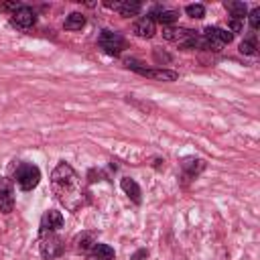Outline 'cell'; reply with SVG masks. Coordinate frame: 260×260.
I'll return each instance as SVG.
<instances>
[{"label": "cell", "mask_w": 260, "mask_h": 260, "mask_svg": "<svg viewBox=\"0 0 260 260\" xmlns=\"http://www.w3.org/2000/svg\"><path fill=\"white\" fill-rule=\"evenodd\" d=\"M51 189H53V195L57 197V201L69 211H79L87 203L85 187H83L79 175L67 162H59L53 169Z\"/></svg>", "instance_id": "6da1fadb"}, {"label": "cell", "mask_w": 260, "mask_h": 260, "mask_svg": "<svg viewBox=\"0 0 260 260\" xmlns=\"http://www.w3.org/2000/svg\"><path fill=\"white\" fill-rule=\"evenodd\" d=\"M228 30H230L232 35H234V32H240V30H242V20H234V18H232L230 24H228Z\"/></svg>", "instance_id": "cb8c5ba5"}, {"label": "cell", "mask_w": 260, "mask_h": 260, "mask_svg": "<svg viewBox=\"0 0 260 260\" xmlns=\"http://www.w3.org/2000/svg\"><path fill=\"white\" fill-rule=\"evenodd\" d=\"M106 6L118 10L120 16H136L140 12V8H142L140 2H130V0H126V2H108Z\"/></svg>", "instance_id": "5bb4252c"}, {"label": "cell", "mask_w": 260, "mask_h": 260, "mask_svg": "<svg viewBox=\"0 0 260 260\" xmlns=\"http://www.w3.org/2000/svg\"><path fill=\"white\" fill-rule=\"evenodd\" d=\"M234 35L221 26H207L203 35L199 37V45L209 49V51H221L225 45H230Z\"/></svg>", "instance_id": "7a4b0ae2"}, {"label": "cell", "mask_w": 260, "mask_h": 260, "mask_svg": "<svg viewBox=\"0 0 260 260\" xmlns=\"http://www.w3.org/2000/svg\"><path fill=\"white\" fill-rule=\"evenodd\" d=\"M240 53L242 55H256V39H244L240 43Z\"/></svg>", "instance_id": "44dd1931"}, {"label": "cell", "mask_w": 260, "mask_h": 260, "mask_svg": "<svg viewBox=\"0 0 260 260\" xmlns=\"http://www.w3.org/2000/svg\"><path fill=\"white\" fill-rule=\"evenodd\" d=\"M93 244H95L93 234L83 232V234H79V236L73 240V250H75V252H81V254H87V252H89V248H91Z\"/></svg>", "instance_id": "2e32d148"}, {"label": "cell", "mask_w": 260, "mask_h": 260, "mask_svg": "<svg viewBox=\"0 0 260 260\" xmlns=\"http://www.w3.org/2000/svg\"><path fill=\"white\" fill-rule=\"evenodd\" d=\"M148 16H154V18H152L154 22L158 20L160 24H171V22H175V20H177V16H179V14H177L175 10H169V8H154V10H152V14H148Z\"/></svg>", "instance_id": "e0dca14e"}, {"label": "cell", "mask_w": 260, "mask_h": 260, "mask_svg": "<svg viewBox=\"0 0 260 260\" xmlns=\"http://www.w3.org/2000/svg\"><path fill=\"white\" fill-rule=\"evenodd\" d=\"M120 187H122V191L138 205L140 201H142V191H140V187H138V183L134 181V179H130V177H124L122 181H120Z\"/></svg>", "instance_id": "9a60e30c"}, {"label": "cell", "mask_w": 260, "mask_h": 260, "mask_svg": "<svg viewBox=\"0 0 260 260\" xmlns=\"http://www.w3.org/2000/svg\"><path fill=\"white\" fill-rule=\"evenodd\" d=\"M10 20H12V24L18 26V28H30V26L37 22V14H35L32 8H28V6H20L16 12H12Z\"/></svg>", "instance_id": "9c48e42d"}, {"label": "cell", "mask_w": 260, "mask_h": 260, "mask_svg": "<svg viewBox=\"0 0 260 260\" xmlns=\"http://www.w3.org/2000/svg\"><path fill=\"white\" fill-rule=\"evenodd\" d=\"M98 43H100V47H102L108 55H120L122 49L126 47L124 37H122L120 32H114V30H102Z\"/></svg>", "instance_id": "8992f818"}, {"label": "cell", "mask_w": 260, "mask_h": 260, "mask_svg": "<svg viewBox=\"0 0 260 260\" xmlns=\"http://www.w3.org/2000/svg\"><path fill=\"white\" fill-rule=\"evenodd\" d=\"M41 181V171L39 167L30 165V162H18L14 169V183L22 189V191H30L39 185Z\"/></svg>", "instance_id": "3957f363"}, {"label": "cell", "mask_w": 260, "mask_h": 260, "mask_svg": "<svg viewBox=\"0 0 260 260\" xmlns=\"http://www.w3.org/2000/svg\"><path fill=\"white\" fill-rule=\"evenodd\" d=\"M185 12H187L191 18H203L205 6H203V4H187V6H185Z\"/></svg>", "instance_id": "ffe728a7"}, {"label": "cell", "mask_w": 260, "mask_h": 260, "mask_svg": "<svg viewBox=\"0 0 260 260\" xmlns=\"http://www.w3.org/2000/svg\"><path fill=\"white\" fill-rule=\"evenodd\" d=\"M87 260H116V254H114V248L108 246V244H93L89 248V252L85 254Z\"/></svg>", "instance_id": "4fadbf2b"}, {"label": "cell", "mask_w": 260, "mask_h": 260, "mask_svg": "<svg viewBox=\"0 0 260 260\" xmlns=\"http://www.w3.org/2000/svg\"><path fill=\"white\" fill-rule=\"evenodd\" d=\"M258 26H260V8H254L250 12V28L258 30Z\"/></svg>", "instance_id": "7402d4cb"}, {"label": "cell", "mask_w": 260, "mask_h": 260, "mask_svg": "<svg viewBox=\"0 0 260 260\" xmlns=\"http://www.w3.org/2000/svg\"><path fill=\"white\" fill-rule=\"evenodd\" d=\"M162 35H165L167 41H173V43H177L183 49L199 47V35L195 30H191V28H173V26H167L162 30Z\"/></svg>", "instance_id": "277c9868"}, {"label": "cell", "mask_w": 260, "mask_h": 260, "mask_svg": "<svg viewBox=\"0 0 260 260\" xmlns=\"http://www.w3.org/2000/svg\"><path fill=\"white\" fill-rule=\"evenodd\" d=\"M59 228H63V215L55 209L45 211V215L41 217V234H53Z\"/></svg>", "instance_id": "8fae6325"}, {"label": "cell", "mask_w": 260, "mask_h": 260, "mask_svg": "<svg viewBox=\"0 0 260 260\" xmlns=\"http://www.w3.org/2000/svg\"><path fill=\"white\" fill-rule=\"evenodd\" d=\"M126 65L132 67L134 71H138L140 75H146V77H152V79H158V81H175L177 79V73L175 71H167V69H144L136 61H126Z\"/></svg>", "instance_id": "ba28073f"}, {"label": "cell", "mask_w": 260, "mask_h": 260, "mask_svg": "<svg viewBox=\"0 0 260 260\" xmlns=\"http://www.w3.org/2000/svg\"><path fill=\"white\" fill-rule=\"evenodd\" d=\"M39 250H41V256L45 260H55L63 254L65 250V244L63 240L53 232V234H41V240H39Z\"/></svg>", "instance_id": "5b68a950"}, {"label": "cell", "mask_w": 260, "mask_h": 260, "mask_svg": "<svg viewBox=\"0 0 260 260\" xmlns=\"http://www.w3.org/2000/svg\"><path fill=\"white\" fill-rule=\"evenodd\" d=\"M205 169V160L203 158H193V156H187L181 160V175L185 181H191L195 179L201 171Z\"/></svg>", "instance_id": "30bf717a"}, {"label": "cell", "mask_w": 260, "mask_h": 260, "mask_svg": "<svg viewBox=\"0 0 260 260\" xmlns=\"http://www.w3.org/2000/svg\"><path fill=\"white\" fill-rule=\"evenodd\" d=\"M63 26H65L67 30H81V28L85 26V18H83L81 12H71V14L65 18Z\"/></svg>", "instance_id": "ac0fdd59"}, {"label": "cell", "mask_w": 260, "mask_h": 260, "mask_svg": "<svg viewBox=\"0 0 260 260\" xmlns=\"http://www.w3.org/2000/svg\"><path fill=\"white\" fill-rule=\"evenodd\" d=\"M14 209V187L10 179H0V211L10 213Z\"/></svg>", "instance_id": "52a82bcc"}, {"label": "cell", "mask_w": 260, "mask_h": 260, "mask_svg": "<svg viewBox=\"0 0 260 260\" xmlns=\"http://www.w3.org/2000/svg\"><path fill=\"white\" fill-rule=\"evenodd\" d=\"M20 6H22L20 2H2L0 4V10H12V12H16Z\"/></svg>", "instance_id": "603a6c76"}, {"label": "cell", "mask_w": 260, "mask_h": 260, "mask_svg": "<svg viewBox=\"0 0 260 260\" xmlns=\"http://www.w3.org/2000/svg\"><path fill=\"white\" fill-rule=\"evenodd\" d=\"M132 30L136 37H142V39H150L154 32H156V24L152 20V16H140L134 20L132 24Z\"/></svg>", "instance_id": "7c38bea8"}, {"label": "cell", "mask_w": 260, "mask_h": 260, "mask_svg": "<svg viewBox=\"0 0 260 260\" xmlns=\"http://www.w3.org/2000/svg\"><path fill=\"white\" fill-rule=\"evenodd\" d=\"M225 8H228V12L232 14L234 20H242L248 14V6L244 2H225Z\"/></svg>", "instance_id": "d6986e66"}]
</instances>
